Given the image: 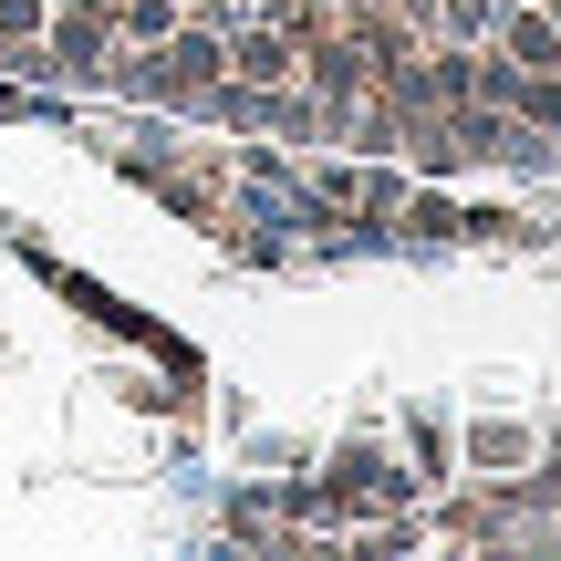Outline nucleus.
Returning a JSON list of instances; mask_svg holds the SVG:
<instances>
[{
  "mask_svg": "<svg viewBox=\"0 0 561 561\" xmlns=\"http://www.w3.org/2000/svg\"><path fill=\"white\" fill-rule=\"evenodd\" d=\"M416 240H468V219L447 198H416Z\"/></svg>",
  "mask_w": 561,
  "mask_h": 561,
  "instance_id": "39448f33",
  "label": "nucleus"
},
{
  "mask_svg": "<svg viewBox=\"0 0 561 561\" xmlns=\"http://www.w3.org/2000/svg\"><path fill=\"white\" fill-rule=\"evenodd\" d=\"M229 62H240V83H280V73H291V42H280V32H240V42H229Z\"/></svg>",
  "mask_w": 561,
  "mask_h": 561,
  "instance_id": "f03ea898",
  "label": "nucleus"
},
{
  "mask_svg": "<svg viewBox=\"0 0 561 561\" xmlns=\"http://www.w3.org/2000/svg\"><path fill=\"white\" fill-rule=\"evenodd\" d=\"M125 32H146V42H167V32H178V0H125Z\"/></svg>",
  "mask_w": 561,
  "mask_h": 561,
  "instance_id": "20e7f679",
  "label": "nucleus"
},
{
  "mask_svg": "<svg viewBox=\"0 0 561 561\" xmlns=\"http://www.w3.org/2000/svg\"><path fill=\"white\" fill-rule=\"evenodd\" d=\"M510 62H530V73H561V21H551V11H510Z\"/></svg>",
  "mask_w": 561,
  "mask_h": 561,
  "instance_id": "f257e3e1",
  "label": "nucleus"
},
{
  "mask_svg": "<svg viewBox=\"0 0 561 561\" xmlns=\"http://www.w3.org/2000/svg\"><path fill=\"white\" fill-rule=\"evenodd\" d=\"M500 21V0H447V32H489Z\"/></svg>",
  "mask_w": 561,
  "mask_h": 561,
  "instance_id": "423d86ee",
  "label": "nucleus"
},
{
  "mask_svg": "<svg viewBox=\"0 0 561 561\" xmlns=\"http://www.w3.org/2000/svg\"><path fill=\"white\" fill-rule=\"evenodd\" d=\"M500 115H520V125H541V136H561V73L510 83V104H500Z\"/></svg>",
  "mask_w": 561,
  "mask_h": 561,
  "instance_id": "7ed1b4c3",
  "label": "nucleus"
}]
</instances>
